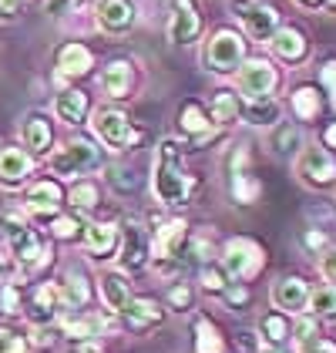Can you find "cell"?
<instances>
[{
	"label": "cell",
	"instance_id": "5",
	"mask_svg": "<svg viewBox=\"0 0 336 353\" xmlns=\"http://www.w3.org/2000/svg\"><path fill=\"white\" fill-rule=\"evenodd\" d=\"M48 165L61 179H78V175H87V172H94L101 165V152L87 138H71L61 148H54V155L48 159Z\"/></svg>",
	"mask_w": 336,
	"mask_h": 353
},
{
	"label": "cell",
	"instance_id": "4",
	"mask_svg": "<svg viewBox=\"0 0 336 353\" xmlns=\"http://www.w3.org/2000/svg\"><path fill=\"white\" fill-rule=\"evenodd\" d=\"M91 128H94L98 141L112 152H135L141 141V132L128 121V114L118 108H108V105L91 114Z\"/></svg>",
	"mask_w": 336,
	"mask_h": 353
},
{
	"label": "cell",
	"instance_id": "51",
	"mask_svg": "<svg viewBox=\"0 0 336 353\" xmlns=\"http://www.w3.org/2000/svg\"><path fill=\"white\" fill-rule=\"evenodd\" d=\"M44 3H48V14H54V17H61V14H64L67 7H74L78 0H44Z\"/></svg>",
	"mask_w": 336,
	"mask_h": 353
},
{
	"label": "cell",
	"instance_id": "15",
	"mask_svg": "<svg viewBox=\"0 0 336 353\" xmlns=\"http://www.w3.org/2000/svg\"><path fill=\"white\" fill-rule=\"evenodd\" d=\"M309 283L303 276H282L280 283L273 286V303L276 310L289 313V316H300L303 310H309Z\"/></svg>",
	"mask_w": 336,
	"mask_h": 353
},
{
	"label": "cell",
	"instance_id": "38",
	"mask_svg": "<svg viewBox=\"0 0 336 353\" xmlns=\"http://www.w3.org/2000/svg\"><path fill=\"white\" fill-rule=\"evenodd\" d=\"M64 336H71V340H87V336H98L101 330H105V320L101 316H74V320H64Z\"/></svg>",
	"mask_w": 336,
	"mask_h": 353
},
{
	"label": "cell",
	"instance_id": "45",
	"mask_svg": "<svg viewBox=\"0 0 336 353\" xmlns=\"http://www.w3.org/2000/svg\"><path fill=\"white\" fill-rule=\"evenodd\" d=\"M313 320H316V316H313ZM313 320H306V316L300 313V316H296V326H293V333H296L293 340H300V343H309V340H313V330H316V323H313Z\"/></svg>",
	"mask_w": 336,
	"mask_h": 353
},
{
	"label": "cell",
	"instance_id": "35",
	"mask_svg": "<svg viewBox=\"0 0 336 353\" xmlns=\"http://www.w3.org/2000/svg\"><path fill=\"white\" fill-rule=\"evenodd\" d=\"M309 313L316 320H336V283H319L309 293Z\"/></svg>",
	"mask_w": 336,
	"mask_h": 353
},
{
	"label": "cell",
	"instance_id": "21",
	"mask_svg": "<svg viewBox=\"0 0 336 353\" xmlns=\"http://www.w3.org/2000/svg\"><path fill=\"white\" fill-rule=\"evenodd\" d=\"M242 30H246L249 41L269 44L273 34L280 30V10H276V7H266V3H255L249 14L242 17Z\"/></svg>",
	"mask_w": 336,
	"mask_h": 353
},
{
	"label": "cell",
	"instance_id": "36",
	"mask_svg": "<svg viewBox=\"0 0 336 353\" xmlns=\"http://www.w3.org/2000/svg\"><path fill=\"white\" fill-rule=\"evenodd\" d=\"M196 353H225L222 330L205 316H196Z\"/></svg>",
	"mask_w": 336,
	"mask_h": 353
},
{
	"label": "cell",
	"instance_id": "17",
	"mask_svg": "<svg viewBox=\"0 0 336 353\" xmlns=\"http://www.w3.org/2000/svg\"><path fill=\"white\" fill-rule=\"evenodd\" d=\"M81 239L91 259H112L114 249L121 245V229L114 222H87Z\"/></svg>",
	"mask_w": 336,
	"mask_h": 353
},
{
	"label": "cell",
	"instance_id": "48",
	"mask_svg": "<svg viewBox=\"0 0 336 353\" xmlns=\"http://www.w3.org/2000/svg\"><path fill=\"white\" fill-rule=\"evenodd\" d=\"M300 353H336V343L333 340H309V343H303Z\"/></svg>",
	"mask_w": 336,
	"mask_h": 353
},
{
	"label": "cell",
	"instance_id": "1",
	"mask_svg": "<svg viewBox=\"0 0 336 353\" xmlns=\"http://www.w3.org/2000/svg\"><path fill=\"white\" fill-rule=\"evenodd\" d=\"M182 152L185 148L175 138H162L155 165H151V192L162 205H171V209L189 205L198 192V179L182 168Z\"/></svg>",
	"mask_w": 336,
	"mask_h": 353
},
{
	"label": "cell",
	"instance_id": "25",
	"mask_svg": "<svg viewBox=\"0 0 336 353\" xmlns=\"http://www.w3.org/2000/svg\"><path fill=\"white\" fill-rule=\"evenodd\" d=\"M98 290H101V299H105V306L112 310V313H121L128 303H132V283H128V276L118 270H108L101 272V279H98Z\"/></svg>",
	"mask_w": 336,
	"mask_h": 353
},
{
	"label": "cell",
	"instance_id": "55",
	"mask_svg": "<svg viewBox=\"0 0 336 353\" xmlns=\"http://www.w3.org/2000/svg\"><path fill=\"white\" fill-rule=\"evenodd\" d=\"M259 353H289V350H286V347H273V343H262Z\"/></svg>",
	"mask_w": 336,
	"mask_h": 353
},
{
	"label": "cell",
	"instance_id": "31",
	"mask_svg": "<svg viewBox=\"0 0 336 353\" xmlns=\"http://www.w3.org/2000/svg\"><path fill=\"white\" fill-rule=\"evenodd\" d=\"M212 121L225 125V128L242 121V98L235 91H216V98H212Z\"/></svg>",
	"mask_w": 336,
	"mask_h": 353
},
{
	"label": "cell",
	"instance_id": "52",
	"mask_svg": "<svg viewBox=\"0 0 336 353\" xmlns=\"http://www.w3.org/2000/svg\"><path fill=\"white\" fill-rule=\"evenodd\" d=\"M64 353H105L98 343H91V340H81V343H74V347H67Z\"/></svg>",
	"mask_w": 336,
	"mask_h": 353
},
{
	"label": "cell",
	"instance_id": "53",
	"mask_svg": "<svg viewBox=\"0 0 336 353\" xmlns=\"http://www.w3.org/2000/svg\"><path fill=\"white\" fill-rule=\"evenodd\" d=\"M296 7H303V10H323V7H330V0H293Z\"/></svg>",
	"mask_w": 336,
	"mask_h": 353
},
{
	"label": "cell",
	"instance_id": "2",
	"mask_svg": "<svg viewBox=\"0 0 336 353\" xmlns=\"http://www.w3.org/2000/svg\"><path fill=\"white\" fill-rule=\"evenodd\" d=\"M0 239L7 245V252L17 259L21 272H37L41 266L51 263V249L41 243V236L30 229L28 216L17 212V209L0 212Z\"/></svg>",
	"mask_w": 336,
	"mask_h": 353
},
{
	"label": "cell",
	"instance_id": "42",
	"mask_svg": "<svg viewBox=\"0 0 336 353\" xmlns=\"http://www.w3.org/2000/svg\"><path fill=\"white\" fill-rule=\"evenodd\" d=\"M198 283H202V290L205 293H216V296H222L225 290H229V272L222 270V266H202V272H198Z\"/></svg>",
	"mask_w": 336,
	"mask_h": 353
},
{
	"label": "cell",
	"instance_id": "11",
	"mask_svg": "<svg viewBox=\"0 0 336 353\" xmlns=\"http://www.w3.org/2000/svg\"><path fill=\"white\" fill-rule=\"evenodd\" d=\"M64 313V296H61V283H41L28 293L24 316L34 326H51Z\"/></svg>",
	"mask_w": 336,
	"mask_h": 353
},
{
	"label": "cell",
	"instance_id": "24",
	"mask_svg": "<svg viewBox=\"0 0 336 353\" xmlns=\"http://www.w3.org/2000/svg\"><path fill=\"white\" fill-rule=\"evenodd\" d=\"M54 114L64 121V125H71V128H78L87 121V114H91V98L78 91V88H67V91H61L54 98Z\"/></svg>",
	"mask_w": 336,
	"mask_h": 353
},
{
	"label": "cell",
	"instance_id": "27",
	"mask_svg": "<svg viewBox=\"0 0 336 353\" xmlns=\"http://www.w3.org/2000/svg\"><path fill=\"white\" fill-rule=\"evenodd\" d=\"M61 296H64V310L71 313H81L84 306L91 303V286H87V276L78 270H67L61 279Z\"/></svg>",
	"mask_w": 336,
	"mask_h": 353
},
{
	"label": "cell",
	"instance_id": "20",
	"mask_svg": "<svg viewBox=\"0 0 336 353\" xmlns=\"http://www.w3.org/2000/svg\"><path fill=\"white\" fill-rule=\"evenodd\" d=\"M128 330H135V333H145V330H151V326H158L165 320V310H162V303H155V299H141V296H132V303L118 313Z\"/></svg>",
	"mask_w": 336,
	"mask_h": 353
},
{
	"label": "cell",
	"instance_id": "50",
	"mask_svg": "<svg viewBox=\"0 0 336 353\" xmlns=\"http://www.w3.org/2000/svg\"><path fill=\"white\" fill-rule=\"evenodd\" d=\"M252 7H255V0H229V10H232V14H235L239 21H242V17L249 14Z\"/></svg>",
	"mask_w": 336,
	"mask_h": 353
},
{
	"label": "cell",
	"instance_id": "19",
	"mask_svg": "<svg viewBox=\"0 0 336 353\" xmlns=\"http://www.w3.org/2000/svg\"><path fill=\"white\" fill-rule=\"evenodd\" d=\"M24 205H28L30 216H37V212H57L64 205L61 182L57 179H37V182H30L28 192H24Z\"/></svg>",
	"mask_w": 336,
	"mask_h": 353
},
{
	"label": "cell",
	"instance_id": "13",
	"mask_svg": "<svg viewBox=\"0 0 336 353\" xmlns=\"http://www.w3.org/2000/svg\"><path fill=\"white\" fill-rule=\"evenodd\" d=\"M94 21H98V28L105 30V34L121 37V34H128V30L135 28L138 10H135L132 0H98V7H94Z\"/></svg>",
	"mask_w": 336,
	"mask_h": 353
},
{
	"label": "cell",
	"instance_id": "29",
	"mask_svg": "<svg viewBox=\"0 0 336 353\" xmlns=\"http://www.w3.org/2000/svg\"><path fill=\"white\" fill-rule=\"evenodd\" d=\"M209 128H212V114L202 108L198 101H185L178 108V132L182 135L202 138V135H209Z\"/></svg>",
	"mask_w": 336,
	"mask_h": 353
},
{
	"label": "cell",
	"instance_id": "34",
	"mask_svg": "<svg viewBox=\"0 0 336 353\" xmlns=\"http://www.w3.org/2000/svg\"><path fill=\"white\" fill-rule=\"evenodd\" d=\"M67 199H71V209L74 212H94L98 209V202H101V189H98V182H91V179H81V182H74L71 192H67Z\"/></svg>",
	"mask_w": 336,
	"mask_h": 353
},
{
	"label": "cell",
	"instance_id": "23",
	"mask_svg": "<svg viewBox=\"0 0 336 353\" xmlns=\"http://www.w3.org/2000/svg\"><path fill=\"white\" fill-rule=\"evenodd\" d=\"M135 64L132 61H112L105 71H101V91L114 98V101H121V98H132V91H135V71H132Z\"/></svg>",
	"mask_w": 336,
	"mask_h": 353
},
{
	"label": "cell",
	"instance_id": "30",
	"mask_svg": "<svg viewBox=\"0 0 336 353\" xmlns=\"http://www.w3.org/2000/svg\"><path fill=\"white\" fill-rule=\"evenodd\" d=\"M255 336L262 343H273V347H282L286 340H293V323H289V313H266L259 326H255Z\"/></svg>",
	"mask_w": 336,
	"mask_h": 353
},
{
	"label": "cell",
	"instance_id": "46",
	"mask_svg": "<svg viewBox=\"0 0 336 353\" xmlns=\"http://www.w3.org/2000/svg\"><path fill=\"white\" fill-rule=\"evenodd\" d=\"M319 81H323V88L333 94V105H336V61H326V64L319 68Z\"/></svg>",
	"mask_w": 336,
	"mask_h": 353
},
{
	"label": "cell",
	"instance_id": "14",
	"mask_svg": "<svg viewBox=\"0 0 336 353\" xmlns=\"http://www.w3.org/2000/svg\"><path fill=\"white\" fill-rule=\"evenodd\" d=\"M30 175H34V155H30L28 148H17V145L0 148V185L3 189L28 185Z\"/></svg>",
	"mask_w": 336,
	"mask_h": 353
},
{
	"label": "cell",
	"instance_id": "26",
	"mask_svg": "<svg viewBox=\"0 0 336 353\" xmlns=\"http://www.w3.org/2000/svg\"><path fill=\"white\" fill-rule=\"evenodd\" d=\"M242 118L246 125H255V128H276L282 118V105L276 98H246Z\"/></svg>",
	"mask_w": 336,
	"mask_h": 353
},
{
	"label": "cell",
	"instance_id": "8",
	"mask_svg": "<svg viewBox=\"0 0 336 353\" xmlns=\"http://www.w3.org/2000/svg\"><path fill=\"white\" fill-rule=\"evenodd\" d=\"M235 88L242 98H273V91L280 88V71L266 57L242 61V68L235 71Z\"/></svg>",
	"mask_w": 336,
	"mask_h": 353
},
{
	"label": "cell",
	"instance_id": "40",
	"mask_svg": "<svg viewBox=\"0 0 336 353\" xmlns=\"http://www.w3.org/2000/svg\"><path fill=\"white\" fill-rule=\"evenodd\" d=\"M48 229H51V236L54 239H64V243H71V239H81L84 232V225H81V219H74V216H51L48 219Z\"/></svg>",
	"mask_w": 336,
	"mask_h": 353
},
{
	"label": "cell",
	"instance_id": "7",
	"mask_svg": "<svg viewBox=\"0 0 336 353\" xmlns=\"http://www.w3.org/2000/svg\"><path fill=\"white\" fill-rule=\"evenodd\" d=\"M296 179L306 189H330L336 182V159L323 145H303V152L296 155Z\"/></svg>",
	"mask_w": 336,
	"mask_h": 353
},
{
	"label": "cell",
	"instance_id": "47",
	"mask_svg": "<svg viewBox=\"0 0 336 353\" xmlns=\"http://www.w3.org/2000/svg\"><path fill=\"white\" fill-rule=\"evenodd\" d=\"M319 272H323L330 283H336V245L323 252V259H319Z\"/></svg>",
	"mask_w": 336,
	"mask_h": 353
},
{
	"label": "cell",
	"instance_id": "32",
	"mask_svg": "<svg viewBox=\"0 0 336 353\" xmlns=\"http://www.w3.org/2000/svg\"><path fill=\"white\" fill-rule=\"evenodd\" d=\"M303 145H306V138L303 132L296 128V125H276L273 128V135H269V148L276 152V155H300L303 152Z\"/></svg>",
	"mask_w": 336,
	"mask_h": 353
},
{
	"label": "cell",
	"instance_id": "10",
	"mask_svg": "<svg viewBox=\"0 0 336 353\" xmlns=\"http://www.w3.org/2000/svg\"><path fill=\"white\" fill-rule=\"evenodd\" d=\"M148 259H151V232L141 222L128 219L121 225V270L138 272L148 266Z\"/></svg>",
	"mask_w": 336,
	"mask_h": 353
},
{
	"label": "cell",
	"instance_id": "39",
	"mask_svg": "<svg viewBox=\"0 0 336 353\" xmlns=\"http://www.w3.org/2000/svg\"><path fill=\"white\" fill-rule=\"evenodd\" d=\"M105 182L114 192H121V195H132V192L138 189V179H135V172L128 165H108L105 168Z\"/></svg>",
	"mask_w": 336,
	"mask_h": 353
},
{
	"label": "cell",
	"instance_id": "3",
	"mask_svg": "<svg viewBox=\"0 0 336 353\" xmlns=\"http://www.w3.org/2000/svg\"><path fill=\"white\" fill-rule=\"evenodd\" d=\"M246 61V37L235 30H212L202 48V68L209 74H235Z\"/></svg>",
	"mask_w": 336,
	"mask_h": 353
},
{
	"label": "cell",
	"instance_id": "22",
	"mask_svg": "<svg viewBox=\"0 0 336 353\" xmlns=\"http://www.w3.org/2000/svg\"><path fill=\"white\" fill-rule=\"evenodd\" d=\"M269 48H273V54L286 61V64H303L309 54V41L303 30L296 28H280L273 34V41H269Z\"/></svg>",
	"mask_w": 336,
	"mask_h": 353
},
{
	"label": "cell",
	"instance_id": "18",
	"mask_svg": "<svg viewBox=\"0 0 336 353\" xmlns=\"http://www.w3.org/2000/svg\"><path fill=\"white\" fill-rule=\"evenodd\" d=\"M54 64H57V78H84L94 68V54H91V48H84L81 41H67V44L57 48Z\"/></svg>",
	"mask_w": 336,
	"mask_h": 353
},
{
	"label": "cell",
	"instance_id": "16",
	"mask_svg": "<svg viewBox=\"0 0 336 353\" xmlns=\"http://www.w3.org/2000/svg\"><path fill=\"white\" fill-rule=\"evenodd\" d=\"M21 141L34 159H48L51 148H54V125L44 118V114H28L24 125H21Z\"/></svg>",
	"mask_w": 336,
	"mask_h": 353
},
{
	"label": "cell",
	"instance_id": "37",
	"mask_svg": "<svg viewBox=\"0 0 336 353\" xmlns=\"http://www.w3.org/2000/svg\"><path fill=\"white\" fill-rule=\"evenodd\" d=\"M24 306H28V290L21 286V283H3V290H0V313H7V316H21L24 313Z\"/></svg>",
	"mask_w": 336,
	"mask_h": 353
},
{
	"label": "cell",
	"instance_id": "49",
	"mask_svg": "<svg viewBox=\"0 0 336 353\" xmlns=\"http://www.w3.org/2000/svg\"><path fill=\"white\" fill-rule=\"evenodd\" d=\"M24 3H28V0H0V17H7V21L17 17V10H21Z\"/></svg>",
	"mask_w": 336,
	"mask_h": 353
},
{
	"label": "cell",
	"instance_id": "44",
	"mask_svg": "<svg viewBox=\"0 0 336 353\" xmlns=\"http://www.w3.org/2000/svg\"><path fill=\"white\" fill-rule=\"evenodd\" d=\"M225 306H246L249 303V290L242 286V283H229V290L222 293Z\"/></svg>",
	"mask_w": 336,
	"mask_h": 353
},
{
	"label": "cell",
	"instance_id": "54",
	"mask_svg": "<svg viewBox=\"0 0 336 353\" xmlns=\"http://www.w3.org/2000/svg\"><path fill=\"white\" fill-rule=\"evenodd\" d=\"M323 145H326V148H336V121L323 132Z\"/></svg>",
	"mask_w": 336,
	"mask_h": 353
},
{
	"label": "cell",
	"instance_id": "12",
	"mask_svg": "<svg viewBox=\"0 0 336 353\" xmlns=\"http://www.w3.org/2000/svg\"><path fill=\"white\" fill-rule=\"evenodd\" d=\"M189 243V225L182 219H162L151 229V259H178Z\"/></svg>",
	"mask_w": 336,
	"mask_h": 353
},
{
	"label": "cell",
	"instance_id": "41",
	"mask_svg": "<svg viewBox=\"0 0 336 353\" xmlns=\"http://www.w3.org/2000/svg\"><path fill=\"white\" fill-rule=\"evenodd\" d=\"M192 303H196V293H192L189 283H171V286H168V293H165L168 310H175V313H189Z\"/></svg>",
	"mask_w": 336,
	"mask_h": 353
},
{
	"label": "cell",
	"instance_id": "6",
	"mask_svg": "<svg viewBox=\"0 0 336 353\" xmlns=\"http://www.w3.org/2000/svg\"><path fill=\"white\" fill-rule=\"evenodd\" d=\"M262 263H266L262 245L246 239V236L242 239H229L222 245V270L229 272L232 283H249V279H255L262 272Z\"/></svg>",
	"mask_w": 336,
	"mask_h": 353
},
{
	"label": "cell",
	"instance_id": "28",
	"mask_svg": "<svg viewBox=\"0 0 336 353\" xmlns=\"http://www.w3.org/2000/svg\"><path fill=\"white\" fill-rule=\"evenodd\" d=\"M323 91H316L313 84H300L293 94H289V108L293 114L300 118V121H316L319 114H323Z\"/></svg>",
	"mask_w": 336,
	"mask_h": 353
},
{
	"label": "cell",
	"instance_id": "33",
	"mask_svg": "<svg viewBox=\"0 0 336 353\" xmlns=\"http://www.w3.org/2000/svg\"><path fill=\"white\" fill-rule=\"evenodd\" d=\"M229 189H232V199L239 205H255L259 195H262V182L249 175V172H232L229 175Z\"/></svg>",
	"mask_w": 336,
	"mask_h": 353
},
{
	"label": "cell",
	"instance_id": "43",
	"mask_svg": "<svg viewBox=\"0 0 336 353\" xmlns=\"http://www.w3.org/2000/svg\"><path fill=\"white\" fill-rule=\"evenodd\" d=\"M0 353H30L28 347V336L14 326L0 323Z\"/></svg>",
	"mask_w": 336,
	"mask_h": 353
},
{
	"label": "cell",
	"instance_id": "9",
	"mask_svg": "<svg viewBox=\"0 0 336 353\" xmlns=\"http://www.w3.org/2000/svg\"><path fill=\"white\" fill-rule=\"evenodd\" d=\"M202 37V14L196 0H171V17H168V44L189 48Z\"/></svg>",
	"mask_w": 336,
	"mask_h": 353
}]
</instances>
